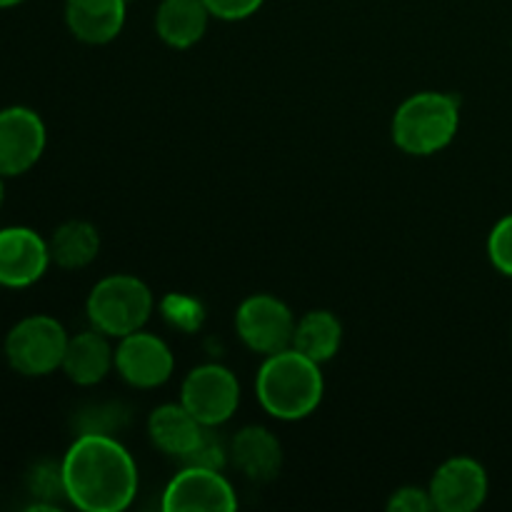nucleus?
I'll return each instance as SVG.
<instances>
[{"mask_svg":"<svg viewBox=\"0 0 512 512\" xmlns=\"http://www.w3.org/2000/svg\"><path fill=\"white\" fill-rule=\"evenodd\" d=\"M70 505L83 512H123L138 495V465L110 433H83L60 463Z\"/></svg>","mask_w":512,"mask_h":512,"instance_id":"1","label":"nucleus"},{"mask_svg":"<svg viewBox=\"0 0 512 512\" xmlns=\"http://www.w3.org/2000/svg\"><path fill=\"white\" fill-rule=\"evenodd\" d=\"M460 128V100L448 93H425L410 95L400 103L393 115V143L403 153L415 158H428L440 153L455 140Z\"/></svg>","mask_w":512,"mask_h":512,"instance_id":"3","label":"nucleus"},{"mask_svg":"<svg viewBox=\"0 0 512 512\" xmlns=\"http://www.w3.org/2000/svg\"><path fill=\"white\" fill-rule=\"evenodd\" d=\"M113 368L115 348L110 345V335L100 333L95 328L73 335L68 340L63 365H60V370L68 375L70 383L80 385V388L103 383Z\"/></svg>","mask_w":512,"mask_h":512,"instance_id":"15","label":"nucleus"},{"mask_svg":"<svg viewBox=\"0 0 512 512\" xmlns=\"http://www.w3.org/2000/svg\"><path fill=\"white\" fill-rule=\"evenodd\" d=\"M488 258L498 273L512 278V213L495 223L488 238Z\"/></svg>","mask_w":512,"mask_h":512,"instance_id":"20","label":"nucleus"},{"mask_svg":"<svg viewBox=\"0 0 512 512\" xmlns=\"http://www.w3.org/2000/svg\"><path fill=\"white\" fill-rule=\"evenodd\" d=\"M50 260L63 270L88 268L100 253V233L88 220H68L58 225L48 240Z\"/></svg>","mask_w":512,"mask_h":512,"instance_id":"18","label":"nucleus"},{"mask_svg":"<svg viewBox=\"0 0 512 512\" xmlns=\"http://www.w3.org/2000/svg\"><path fill=\"white\" fill-rule=\"evenodd\" d=\"M325 393L320 363L305 358L295 348L268 355L255 378V395L273 418L295 423L318 410Z\"/></svg>","mask_w":512,"mask_h":512,"instance_id":"2","label":"nucleus"},{"mask_svg":"<svg viewBox=\"0 0 512 512\" xmlns=\"http://www.w3.org/2000/svg\"><path fill=\"white\" fill-rule=\"evenodd\" d=\"M228 453L235 468L253 483H268L280 473V465H283L280 440L260 425H248L240 430L230 443Z\"/></svg>","mask_w":512,"mask_h":512,"instance_id":"16","label":"nucleus"},{"mask_svg":"<svg viewBox=\"0 0 512 512\" xmlns=\"http://www.w3.org/2000/svg\"><path fill=\"white\" fill-rule=\"evenodd\" d=\"M3 203H5V178L0 175V208H3Z\"/></svg>","mask_w":512,"mask_h":512,"instance_id":"24","label":"nucleus"},{"mask_svg":"<svg viewBox=\"0 0 512 512\" xmlns=\"http://www.w3.org/2000/svg\"><path fill=\"white\" fill-rule=\"evenodd\" d=\"M180 403L205 428L228 423L240 405V383L233 370L218 363H205L190 370L180 385Z\"/></svg>","mask_w":512,"mask_h":512,"instance_id":"6","label":"nucleus"},{"mask_svg":"<svg viewBox=\"0 0 512 512\" xmlns=\"http://www.w3.org/2000/svg\"><path fill=\"white\" fill-rule=\"evenodd\" d=\"M30 490H33V495L45 500L55 498V495H63L65 498L60 465H38L33 470V475H30Z\"/></svg>","mask_w":512,"mask_h":512,"instance_id":"23","label":"nucleus"},{"mask_svg":"<svg viewBox=\"0 0 512 512\" xmlns=\"http://www.w3.org/2000/svg\"><path fill=\"white\" fill-rule=\"evenodd\" d=\"M115 370L130 388H160V385L168 383L175 370L173 350L158 335L135 330L125 338H118Z\"/></svg>","mask_w":512,"mask_h":512,"instance_id":"9","label":"nucleus"},{"mask_svg":"<svg viewBox=\"0 0 512 512\" xmlns=\"http://www.w3.org/2000/svg\"><path fill=\"white\" fill-rule=\"evenodd\" d=\"M23 0H0V8H13V5H20Z\"/></svg>","mask_w":512,"mask_h":512,"instance_id":"25","label":"nucleus"},{"mask_svg":"<svg viewBox=\"0 0 512 512\" xmlns=\"http://www.w3.org/2000/svg\"><path fill=\"white\" fill-rule=\"evenodd\" d=\"M153 305V293L143 280L118 273L93 285L85 310L95 330L110 338H125L145 328L153 315Z\"/></svg>","mask_w":512,"mask_h":512,"instance_id":"4","label":"nucleus"},{"mask_svg":"<svg viewBox=\"0 0 512 512\" xmlns=\"http://www.w3.org/2000/svg\"><path fill=\"white\" fill-rule=\"evenodd\" d=\"M340 345H343V325L330 310H310L295 323L290 348H295L315 363L323 365L333 360Z\"/></svg>","mask_w":512,"mask_h":512,"instance_id":"19","label":"nucleus"},{"mask_svg":"<svg viewBox=\"0 0 512 512\" xmlns=\"http://www.w3.org/2000/svg\"><path fill=\"white\" fill-rule=\"evenodd\" d=\"M295 315L280 298L268 293L250 295L235 313V330L245 348L258 355H275L293 345Z\"/></svg>","mask_w":512,"mask_h":512,"instance_id":"7","label":"nucleus"},{"mask_svg":"<svg viewBox=\"0 0 512 512\" xmlns=\"http://www.w3.org/2000/svg\"><path fill=\"white\" fill-rule=\"evenodd\" d=\"M68 333L50 315H28L10 328L5 360L25 378H43L60 370L68 348Z\"/></svg>","mask_w":512,"mask_h":512,"instance_id":"5","label":"nucleus"},{"mask_svg":"<svg viewBox=\"0 0 512 512\" xmlns=\"http://www.w3.org/2000/svg\"><path fill=\"white\" fill-rule=\"evenodd\" d=\"M160 508L165 512H233L238 498L220 470L188 465L165 485Z\"/></svg>","mask_w":512,"mask_h":512,"instance_id":"8","label":"nucleus"},{"mask_svg":"<svg viewBox=\"0 0 512 512\" xmlns=\"http://www.w3.org/2000/svg\"><path fill=\"white\" fill-rule=\"evenodd\" d=\"M390 512H430L433 510V500H430L428 490L418 488V485H405L398 488L388 500Z\"/></svg>","mask_w":512,"mask_h":512,"instance_id":"21","label":"nucleus"},{"mask_svg":"<svg viewBox=\"0 0 512 512\" xmlns=\"http://www.w3.org/2000/svg\"><path fill=\"white\" fill-rule=\"evenodd\" d=\"M488 473L473 458H450L435 470L430 480L433 510L440 512H473L488 498Z\"/></svg>","mask_w":512,"mask_h":512,"instance_id":"11","label":"nucleus"},{"mask_svg":"<svg viewBox=\"0 0 512 512\" xmlns=\"http://www.w3.org/2000/svg\"><path fill=\"white\" fill-rule=\"evenodd\" d=\"M203 3L208 5L213 18L235 23V20H245L258 13L265 0H203Z\"/></svg>","mask_w":512,"mask_h":512,"instance_id":"22","label":"nucleus"},{"mask_svg":"<svg viewBox=\"0 0 512 512\" xmlns=\"http://www.w3.org/2000/svg\"><path fill=\"white\" fill-rule=\"evenodd\" d=\"M128 0H65V25L80 43L105 45L120 35Z\"/></svg>","mask_w":512,"mask_h":512,"instance_id":"14","label":"nucleus"},{"mask_svg":"<svg viewBox=\"0 0 512 512\" xmlns=\"http://www.w3.org/2000/svg\"><path fill=\"white\" fill-rule=\"evenodd\" d=\"M210 18L213 15L203 0H160L155 10V33L170 48H193L203 40Z\"/></svg>","mask_w":512,"mask_h":512,"instance_id":"17","label":"nucleus"},{"mask_svg":"<svg viewBox=\"0 0 512 512\" xmlns=\"http://www.w3.org/2000/svg\"><path fill=\"white\" fill-rule=\"evenodd\" d=\"M48 133L35 110L13 105L0 110V175L15 178L33 168L43 155Z\"/></svg>","mask_w":512,"mask_h":512,"instance_id":"10","label":"nucleus"},{"mask_svg":"<svg viewBox=\"0 0 512 512\" xmlns=\"http://www.w3.org/2000/svg\"><path fill=\"white\" fill-rule=\"evenodd\" d=\"M205 433L208 428L200 425L183 403L160 405L148 418V435L155 448L170 458L185 460V463L200 448Z\"/></svg>","mask_w":512,"mask_h":512,"instance_id":"13","label":"nucleus"},{"mask_svg":"<svg viewBox=\"0 0 512 512\" xmlns=\"http://www.w3.org/2000/svg\"><path fill=\"white\" fill-rule=\"evenodd\" d=\"M50 260L48 240L33 228L10 225L0 230V285L28 288L45 275Z\"/></svg>","mask_w":512,"mask_h":512,"instance_id":"12","label":"nucleus"}]
</instances>
